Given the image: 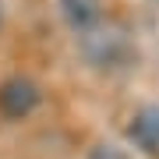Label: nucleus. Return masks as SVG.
Returning a JSON list of instances; mask_svg holds the SVG:
<instances>
[{"label": "nucleus", "mask_w": 159, "mask_h": 159, "mask_svg": "<svg viewBox=\"0 0 159 159\" xmlns=\"http://www.w3.org/2000/svg\"><path fill=\"white\" fill-rule=\"evenodd\" d=\"M127 142L138 152L159 159V102H145L142 110H134L127 124Z\"/></svg>", "instance_id": "7ed1b4c3"}, {"label": "nucleus", "mask_w": 159, "mask_h": 159, "mask_svg": "<svg viewBox=\"0 0 159 159\" xmlns=\"http://www.w3.org/2000/svg\"><path fill=\"white\" fill-rule=\"evenodd\" d=\"M0 18H4V11H0Z\"/></svg>", "instance_id": "423d86ee"}, {"label": "nucleus", "mask_w": 159, "mask_h": 159, "mask_svg": "<svg viewBox=\"0 0 159 159\" xmlns=\"http://www.w3.org/2000/svg\"><path fill=\"white\" fill-rule=\"evenodd\" d=\"M89 159H127L124 148H117V145H96L89 152Z\"/></svg>", "instance_id": "39448f33"}, {"label": "nucleus", "mask_w": 159, "mask_h": 159, "mask_svg": "<svg viewBox=\"0 0 159 159\" xmlns=\"http://www.w3.org/2000/svg\"><path fill=\"white\" fill-rule=\"evenodd\" d=\"M78 53L96 71H120L134 60V39L131 29L120 21H99L92 29L78 32Z\"/></svg>", "instance_id": "f257e3e1"}, {"label": "nucleus", "mask_w": 159, "mask_h": 159, "mask_svg": "<svg viewBox=\"0 0 159 159\" xmlns=\"http://www.w3.org/2000/svg\"><path fill=\"white\" fill-rule=\"evenodd\" d=\"M57 4H60V18L74 32H85L102 21V0H57Z\"/></svg>", "instance_id": "20e7f679"}, {"label": "nucleus", "mask_w": 159, "mask_h": 159, "mask_svg": "<svg viewBox=\"0 0 159 159\" xmlns=\"http://www.w3.org/2000/svg\"><path fill=\"white\" fill-rule=\"evenodd\" d=\"M43 102V92L32 78H7L0 85V113L11 120H25Z\"/></svg>", "instance_id": "f03ea898"}]
</instances>
